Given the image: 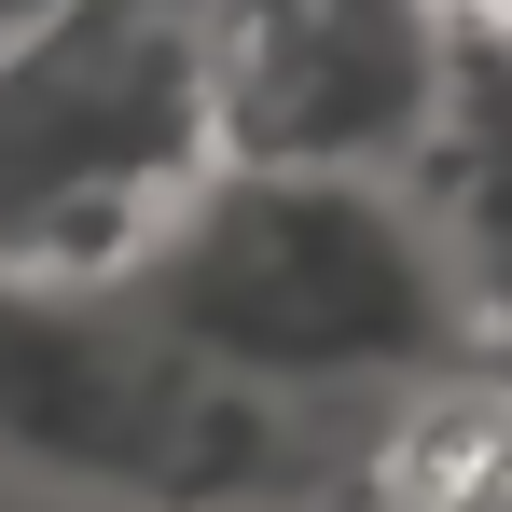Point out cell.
<instances>
[{
    "label": "cell",
    "instance_id": "1",
    "mask_svg": "<svg viewBox=\"0 0 512 512\" xmlns=\"http://www.w3.org/2000/svg\"><path fill=\"white\" fill-rule=\"evenodd\" d=\"M125 291H153L167 346L222 402H291V416H374L388 388H416L471 346L402 180L222 167Z\"/></svg>",
    "mask_w": 512,
    "mask_h": 512
},
{
    "label": "cell",
    "instance_id": "5",
    "mask_svg": "<svg viewBox=\"0 0 512 512\" xmlns=\"http://www.w3.org/2000/svg\"><path fill=\"white\" fill-rule=\"evenodd\" d=\"M360 512H512V346H457L346 429Z\"/></svg>",
    "mask_w": 512,
    "mask_h": 512
},
{
    "label": "cell",
    "instance_id": "4",
    "mask_svg": "<svg viewBox=\"0 0 512 512\" xmlns=\"http://www.w3.org/2000/svg\"><path fill=\"white\" fill-rule=\"evenodd\" d=\"M402 208L443 250V291L471 346H512V14L457 0V42H443V111H429Z\"/></svg>",
    "mask_w": 512,
    "mask_h": 512
},
{
    "label": "cell",
    "instance_id": "2",
    "mask_svg": "<svg viewBox=\"0 0 512 512\" xmlns=\"http://www.w3.org/2000/svg\"><path fill=\"white\" fill-rule=\"evenodd\" d=\"M222 180L208 0H56L0 42V277L97 291Z\"/></svg>",
    "mask_w": 512,
    "mask_h": 512
},
{
    "label": "cell",
    "instance_id": "3",
    "mask_svg": "<svg viewBox=\"0 0 512 512\" xmlns=\"http://www.w3.org/2000/svg\"><path fill=\"white\" fill-rule=\"evenodd\" d=\"M457 0H208V125L222 167L402 180L443 111Z\"/></svg>",
    "mask_w": 512,
    "mask_h": 512
}]
</instances>
